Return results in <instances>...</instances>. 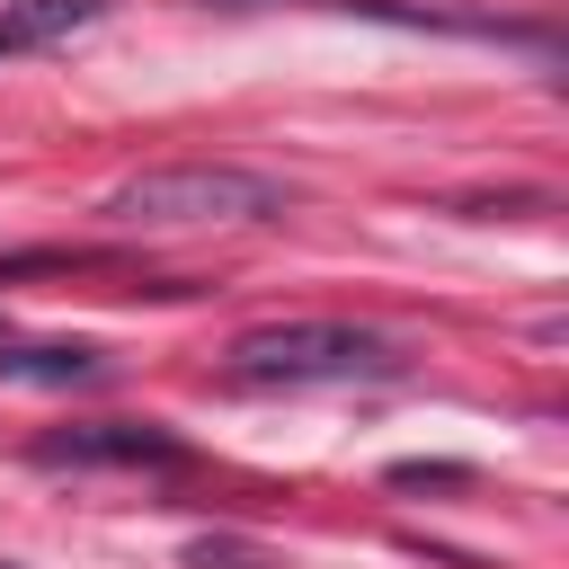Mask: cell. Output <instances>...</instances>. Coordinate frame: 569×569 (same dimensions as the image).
<instances>
[{
    "instance_id": "obj_1",
    "label": "cell",
    "mask_w": 569,
    "mask_h": 569,
    "mask_svg": "<svg viewBox=\"0 0 569 569\" xmlns=\"http://www.w3.org/2000/svg\"><path fill=\"white\" fill-rule=\"evenodd\" d=\"M222 373L249 391H311V382H400L409 356L365 320H258L231 338Z\"/></svg>"
},
{
    "instance_id": "obj_2",
    "label": "cell",
    "mask_w": 569,
    "mask_h": 569,
    "mask_svg": "<svg viewBox=\"0 0 569 569\" xmlns=\"http://www.w3.org/2000/svg\"><path fill=\"white\" fill-rule=\"evenodd\" d=\"M293 196L240 160H169L107 196V222L124 231H196V222H276Z\"/></svg>"
},
{
    "instance_id": "obj_3",
    "label": "cell",
    "mask_w": 569,
    "mask_h": 569,
    "mask_svg": "<svg viewBox=\"0 0 569 569\" xmlns=\"http://www.w3.org/2000/svg\"><path fill=\"white\" fill-rule=\"evenodd\" d=\"M36 462L44 471H178L187 445L151 418H89V427H53L36 436Z\"/></svg>"
},
{
    "instance_id": "obj_4",
    "label": "cell",
    "mask_w": 569,
    "mask_h": 569,
    "mask_svg": "<svg viewBox=\"0 0 569 569\" xmlns=\"http://www.w3.org/2000/svg\"><path fill=\"white\" fill-rule=\"evenodd\" d=\"M0 382H18V391H98L107 356L89 338H27V347H0Z\"/></svg>"
},
{
    "instance_id": "obj_5",
    "label": "cell",
    "mask_w": 569,
    "mask_h": 569,
    "mask_svg": "<svg viewBox=\"0 0 569 569\" xmlns=\"http://www.w3.org/2000/svg\"><path fill=\"white\" fill-rule=\"evenodd\" d=\"M98 18H107V0H0V62L44 53V44H71Z\"/></svg>"
},
{
    "instance_id": "obj_6",
    "label": "cell",
    "mask_w": 569,
    "mask_h": 569,
    "mask_svg": "<svg viewBox=\"0 0 569 569\" xmlns=\"http://www.w3.org/2000/svg\"><path fill=\"white\" fill-rule=\"evenodd\" d=\"M187 569H284V560H267V551L240 542V533H196V542H187Z\"/></svg>"
}]
</instances>
